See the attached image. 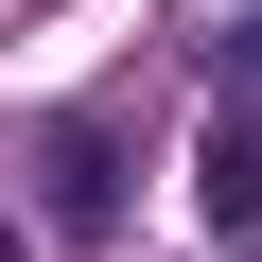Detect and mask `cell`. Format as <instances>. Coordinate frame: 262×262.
I'll list each match as a JSON object with an SVG mask.
<instances>
[{"mask_svg": "<svg viewBox=\"0 0 262 262\" xmlns=\"http://www.w3.org/2000/svg\"><path fill=\"white\" fill-rule=\"evenodd\" d=\"M35 210H53V227H105V210H122V122H88V105L35 122Z\"/></svg>", "mask_w": 262, "mask_h": 262, "instance_id": "6da1fadb", "label": "cell"}, {"mask_svg": "<svg viewBox=\"0 0 262 262\" xmlns=\"http://www.w3.org/2000/svg\"><path fill=\"white\" fill-rule=\"evenodd\" d=\"M192 210L245 245L262 227V105H210V140H192Z\"/></svg>", "mask_w": 262, "mask_h": 262, "instance_id": "7a4b0ae2", "label": "cell"}, {"mask_svg": "<svg viewBox=\"0 0 262 262\" xmlns=\"http://www.w3.org/2000/svg\"><path fill=\"white\" fill-rule=\"evenodd\" d=\"M227 70H245V88H262V18H245V35H227Z\"/></svg>", "mask_w": 262, "mask_h": 262, "instance_id": "3957f363", "label": "cell"}]
</instances>
